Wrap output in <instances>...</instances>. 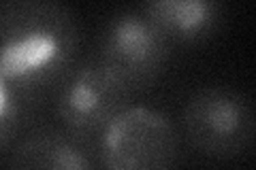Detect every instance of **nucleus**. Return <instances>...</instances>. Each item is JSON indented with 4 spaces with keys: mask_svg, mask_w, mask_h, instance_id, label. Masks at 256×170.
I'll use <instances>...</instances> for the list:
<instances>
[{
    "mask_svg": "<svg viewBox=\"0 0 256 170\" xmlns=\"http://www.w3.org/2000/svg\"><path fill=\"white\" fill-rule=\"evenodd\" d=\"M79 21L52 0L0 2V77L30 104L75 68Z\"/></svg>",
    "mask_w": 256,
    "mask_h": 170,
    "instance_id": "nucleus-1",
    "label": "nucleus"
},
{
    "mask_svg": "<svg viewBox=\"0 0 256 170\" xmlns=\"http://www.w3.org/2000/svg\"><path fill=\"white\" fill-rule=\"evenodd\" d=\"M182 121L190 145L207 158L235 160L254 145V104L235 87L207 85L196 90L184 107Z\"/></svg>",
    "mask_w": 256,
    "mask_h": 170,
    "instance_id": "nucleus-2",
    "label": "nucleus"
},
{
    "mask_svg": "<svg viewBox=\"0 0 256 170\" xmlns=\"http://www.w3.org/2000/svg\"><path fill=\"white\" fill-rule=\"evenodd\" d=\"M171 47L141 9H124L105 23L96 58L134 96L156 85L164 75Z\"/></svg>",
    "mask_w": 256,
    "mask_h": 170,
    "instance_id": "nucleus-3",
    "label": "nucleus"
},
{
    "mask_svg": "<svg viewBox=\"0 0 256 170\" xmlns=\"http://www.w3.org/2000/svg\"><path fill=\"white\" fill-rule=\"evenodd\" d=\"M132 92L98 58L82 62L68 72L56 102L62 130L86 145L102 139L114 119L128 109Z\"/></svg>",
    "mask_w": 256,
    "mask_h": 170,
    "instance_id": "nucleus-4",
    "label": "nucleus"
},
{
    "mask_svg": "<svg viewBox=\"0 0 256 170\" xmlns=\"http://www.w3.org/2000/svg\"><path fill=\"white\" fill-rule=\"evenodd\" d=\"M105 170H173L180 136L160 111L128 107L100 139Z\"/></svg>",
    "mask_w": 256,
    "mask_h": 170,
    "instance_id": "nucleus-5",
    "label": "nucleus"
},
{
    "mask_svg": "<svg viewBox=\"0 0 256 170\" xmlns=\"http://www.w3.org/2000/svg\"><path fill=\"white\" fill-rule=\"evenodd\" d=\"M139 9L171 45H205L224 19V6L214 0H152Z\"/></svg>",
    "mask_w": 256,
    "mask_h": 170,
    "instance_id": "nucleus-6",
    "label": "nucleus"
},
{
    "mask_svg": "<svg viewBox=\"0 0 256 170\" xmlns=\"http://www.w3.org/2000/svg\"><path fill=\"white\" fill-rule=\"evenodd\" d=\"M4 170H98L84 141L66 130L43 128L11 151Z\"/></svg>",
    "mask_w": 256,
    "mask_h": 170,
    "instance_id": "nucleus-7",
    "label": "nucleus"
},
{
    "mask_svg": "<svg viewBox=\"0 0 256 170\" xmlns=\"http://www.w3.org/2000/svg\"><path fill=\"white\" fill-rule=\"evenodd\" d=\"M26 107L28 104L20 98V94L0 77V151H4L15 139L26 115Z\"/></svg>",
    "mask_w": 256,
    "mask_h": 170,
    "instance_id": "nucleus-8",
    "label": "nucleus"
}]
</instances>
